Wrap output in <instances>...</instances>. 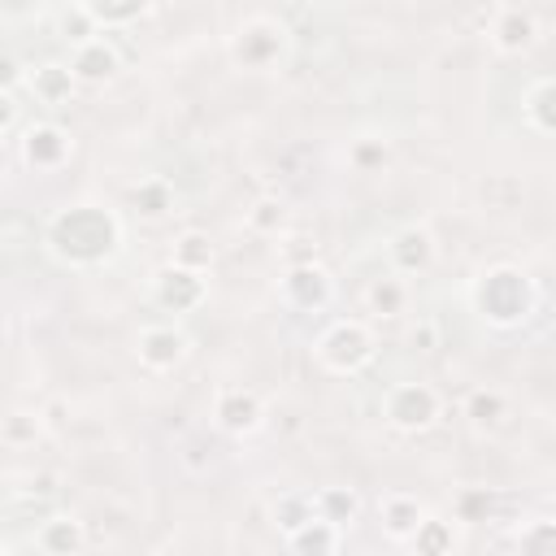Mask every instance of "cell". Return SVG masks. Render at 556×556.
<instances>
[{"label":"cell","mask_w":556,"mask_h":556,"mask_svg":"<svg viewBox=\"0 0 556 556\" xmlns=\"http://www.w3.org/2000/svg\"><path fill=\"white\" fill-rule=\"evenodd\" d=\"M48 252L70 265V269H96L104 261L117 256L122 248V217L109 208V204H96V200H78V204H65L48 217Z\"/></svg>","instance_id":"obj_1"},{"label":"cell","mask_w":556,"mask_h":556,"mask_svg":"<svg viewBox=\"0 0 556 556\" xmlns=\"http://www.w3.org/2000/svg\"><path fill=\"white\" fill-rule=\"evenodd\" d=\"M469 304H473V313H478L486 326H495V330H517V326H526V321L534 317V308H539V287H534V278H530L521 265L500 261V265H486V269L469 282Z\"/></svg>","instance_id":"obj_2"},{"label":"cell","mask_w":556,"mask_h":556,"mask_svg":"<svg viewBox=\"0 0 556 556\" xmlns=\"http://www.w3.org/2000/svg\"><path fill=\"white\" fill-rule=\"evenodd\" d=\"M313 356H317V365H321L326 374L352 378V374H361V369L374 365L378 343H374L369 321H361V317H339V321H330V326L317 334Z\"/></svg>","instance_id":"obj_3"},{"label":"cell","mask_w":556,"mask_h":556,"mask_svg":"<svg viewBox=\"0 0 556 556\" xmlns=\"http://www.w3.org/2000/svg\"><path fill=\"white\" fill-rule=\"evenodd\" d=\"M226 52L235 61V70H248V74H269L282 65L287 56V26L274 17V13H248L235 35L226 39Z\"/></svg>","instance_id":"obj_4"},{"label":"cell","mask_w":556,"mask_h":556,"mask_svg":"<svg viewBox=\"0 0 556 556\" xmlns=\"http://www.w3.org/2000/svg\"><path fill=\"white\" fill-rule=\"evenodd\" d=\"M443 417V395L430 382H395L382 395V421L400 434H426Z\"/></svg>","instance_id":"obj_5"},{"label":"cell","mask_w":556,"mask_h":556,"mask_svg":"<svg viewBox=\"0 0 556 556\" xmlns=\"http://www.w3.org/2000/svg\"><path fill=\"white\" fill-rule=\"evenodd\" d=\"M278 300L291 313H321L334 300V278L317 256L313 261H291L287 274L278 278Z\"/></svg>","instance_id":"obj_6"},{"label":"cell","mask_w":556,"mask_h":556,"mask_svg":"<svg viewBox=\"0 0 556 556\" xmlns=\"http://www.w3.org/2000/svg\"><path fill=\"white\" fill-rule=\"evenodd\" d=\"M152 300H156L161 313H174V317L195 313V308L208 300V278L195 274V269H182V265L165 261V265L152 274Z\"/></svg>","instance_id":"obj_7"},{"label":"cell","mask_w":556,"mask_h":556,"mask_svg":"<svg viewBox=\"0 0 556 556\" xmlns=\"http://www.w3.org/2000/svg\"><path fill=\"white\" fill-rule=\"evenodd\" d=\"M534 39H539V13L534 9H526V4H495L491 9L486 43L500 56H521L534 48Z\"/></svg>","instance_id":"obj_8"},{"label":"cell","mask_w":556,"mask_h":556,"mask_svg":"<svg viewBox=\"0 0 556 556\" xmlns=\"http://www.w3.org/2000/svg\"><path fill=\"white\" fill-rule=\"evenodd\" d=\"M74 156V135L56 122H30L26 135H22V161L35 169V174H56L65 169Z\"/></svg>","instance_id":"obj_9"},{"label":"cell","mask_w":556,"mask_h":556,"mask_svg":"<svg viewBox=\"0 0 556 556\" xmlns=\"http://www.w3.org/2000/svg\"><path fill=\"white\" fill-rule=\"evenodd\" d=\"M187 352H191V339H187L174 321H152V326H143L139 339H135V356H139V365H143L148 374H169V369H178V365L187 361Z\"/></svg>","instance_id":"obj_10"},{"label":"cell","mask_w":556,"mask_h":556,"mask_svg":"<svg viewBox=\"0 0 556 556\" xmlns=\"http://www.w3.org/2000/svg\"><path fill=\"white\" fill-rule=\"evenodd\" d=\"M213 421L230 439H248L265 426V400L252 387H222L213 400Z\"/></svg>","instance_id":"obj_11"},{"label":"cell","mask_w":556,"mask_h":556,"mask_svg":"<svg viewBox=\"0 0 556 556\" xmlns=\"http://www.w3.org/2000/svg\"><path fill=\"white\" fill-rule=\"evenodd\" d=\"M387 261H391V274L400 278H413V274H426L434 265V235L426 226H404L387 239Z\"/></svg>","instance_id":"obj_12"},{"label":"cell","mask_w":556,"mask_h":556,"mask_svg":"<svg viewBox=\"0 0 556 556\" xmlns=\"http://www.w3.org/2000/svg\"><path fill=\"white\" fill-rule=\"evenodd\" d=\"M70 70H74V78L83 87H104L122 70V52H117V43L109 35H96V39L70 48Z\"/></svg>","instance_id":"obj_13"},{"label":"cell","mask_w":556,"mask_h":556,"mask_svg":"<svg viewBox=\"0 0 556 556\" xmlns=\"http://www.w3.org/2000/svg\"><path fill=\"white\" fill-rule=\"evenodd\" d=\"M378 517H382V530H387L391 543H408V539L421 530V521L430 517V508H426L417 495H408V491H391V495L378 504Z\"/></svg>","instance_id":"obj_14"},{"label":"cell","mask_w":556,"mask_h":556,"mask_svg":"<svg viewBox=\"0 0 556 556\" xmlns=\"http://www.w3.org/2000/svg\"><path fill=\"white\" fill-rule=\"evenodd\" d=\"M35 547L43 556H78L87 547V530L74 513H52L35 526Z\"/></svg>","instance_id":"obj_15"},{"label":"cell","mask_w":556,"mask_h":556,"mask_svg":"<svg viewBox=\"0 0 556 556\" xmlns=\"http://www.w3.org/2000/svg\"><path fill=\"white\" fill-rule=\"evenodd\" d=\"M78 87H83V83L74 78L70 61H43V65L30 70V83H26V91H30L39 104H70Z\"/></svg>","instance_id":"obj_16"},{"label":"cell","mask_w":556,"mask_h":556,"mask_svg":"<svg viewBox=\"0 0 556 556\" xmlns=\"http://www.w3.org/2000/svg\"><path fill=\"white\" fill-rule=\"evenodd\" d=\"M460 413H465V421H469L473 430H500V426L508 421V395H504L500 387H473V391L465 395Z\"/></svg>","instance_id":"obj_17"},{"label":"cell","mask_w":556,"mask_h":556,"mask_svg":"<svg viewBox=\"0 0 556 556\" xmlns=\"http://www.w3.org/2000/svg\"><path fill=\"white\" fill-rule=\"evenodd\" d=\"M287 547H291V556H339L343 530L330 526L326 517H313V521H304L295 534H287Z\"/></svg>","instance_id":"obj_18"},{"label":"cell","mask_w":556,"mask_h":556,"mask_svg":"<svg viewBox=\"0 0 556 556\" xmlns=\"http://www.w3.org/2000/svg\"><path fill=\"white\" fill-rule=\"evenodd\" d=\"M174 182L169 178H161V174H152V178H139L135 187H130V204H135V213L143 217V222H161V217H169L174 213Z\"/></svg>","instance_id":"obj_19"},{"label":"cell","mask_w":556,"mask_h":556,"mask_svg":"<svg viewBox=\"0 0 556 556\" xmlns=\"http://www.w3.org/2000/svg\"><path fill=\"white\" fill-rule=\"evenodd\" d=\"M313 508H317V517H326L330 526L348 530V526L361 517V495H356L352 486H321V491H313Z\"/></svg>","instance_id":"obj_20"},{"label":"cell","mask_w":556,"mask_h":556,"mask_svg":"<svg viewBox=\"0 0 556 556\" xmlns=\"http://www.w3.org/2000/svg\"><path fill=\"white\" fill-rule=\"evenodd\" d=\"M404 547H408L413 556H456V530H452L447 517L430 513V517L421 521V530H417Z\"/></svg>","instance_id":"obj_21"},{"label":"cell","mask_w":556,"mask_h":556,"mask_svg":"<svg viewBox=\"0 0 556 556\" xmlns=\"http://www.w3.org/2000/svg\"><path fill=\"white\" fill-rule=\"evenodd\" d=\"M365 304L374 317H395L408 308V282L400 274H378L369 287H365Z\"/></svg>","instance_id":"obj_22"},{"label":"cell","mask_w":556,"mask_h":556,"mask_svg":"<svg viewBox=\"0 0 556 556\" xmlns=\"http://www.w3.org/2000/svg\"><path fill=\"white\" fill-rule=\"evenodd\" d=\"M169 261H174V265H182V269L208 274V269H213V261H217V248H213L208 230H182V235L174 239V252H169Z\"/></svg>","instance_id":"obj_23"},{"label":"cell","mask_w":556,"mask_h":556,"mask_svg":"<svg viewBox=\"0 0 556 556\" xmlns=\"http://www.w3.org/2000/svg\"><path fill=\"white\" fill-rule=\"evenodd\" d=\"M517 556H556V517H526L513 534Z\"/></svg>","instance_id":"obj_24"},{"label":"cell","mask_w":556,"mask_h":556,"mask_svg":"<svg viewBox=\"0 0 556 556\" xmlns=\"http://www.w3.org/2000/svg\"><path fill=\"white\" fill-rule=\"evenodd\" d=\"M269 517H274V530L287 539V534H295L304 521H313V517H317V508H313V495H308V491H287V495H278V500H274Z\"/></svg>","instance_id":"obj_25"},{"label":"cell","mask_w":556,"mask_h":556,"mask_svg":"<svg viewBox=\"0 0 556 556\" xmlns=\"http://www.w3.org/2000/svg\"><path fill=\"white\" fill-rule=\"evenodd\" d=\"M526 122L543 135H556V74L539 78L530 91H526Z\"/></svg>","instance_id":"obj_26"},{"label":"cell","mask_w":556,"mask_h":556,"mask_svg":"<svg viewBox=\"0 0 556 556\" xmlns=\"http://www.w3.org/2000/svg\"><path fill=\"white\" fill-rule=\"evenodd\" d=\"M52 22H56V35H61L70 48H78V43L104 35V30L96 26V17H91V4H61V9L52 13Z\"/></svg>","instance_id":"obj_27"},{"label":"cell","mask_w":556,"mask_h":556,"mask_svg":"<svg viewBox=\"0 0 556 556\" xmlns=\"http://www.w3.org/2000/svg\"><path fill=\"white\" fill-rule=\"evenodd\" d=\"M243 226H248L252 235H261V239H278V235L287 230V204H282L278 195H261V200H252V208L243 213Z\"/></svg>","instance_id":"obj_28"},{"label":"cell","mask_w":556,"mask_h":556,"mask_svg":"<svg viewBox=\"0 0 556 556\" xmlns=\"http://www.w3.org/2000/svg\"><path fill=\"white\" fill-rule=\"evenodd\" d=\"M91 4V17H96V26L104 30V35H113V30H122V26H130V22H139L143 13H148V4L143 0H122V4H100V0H87Z\"/></svg>","instance_id":"obj_29"},{"label":"cell","mask_w":556,"mask_h":556,"mask_svg":"<svg viewBox=\"0 0 556 556\" xmlns=\"http://www.w3.org/2000/svg\"><path fill=\"white\" fill-rule=\"evenodd\" d=\"M39 434H43V421H39V413L13 408V413L4 417V443H9V447H30Z\"/></svg>","instance_id":"obj_30"},{"label":"cell","mask_w":556,"mask_h":556,"mask_svg":"<svg viewBox=\"0 0 556 556\" xmlns=\"http://www.w3.org/2000/svg\"><path fill=\"white\" fill-rule=\"evenodd\" d=\"M348 161H352L356 169H378V165L387 161V143H382V139H356L352 152H348Z\"/></svg>","instance_id":"obj_31"},{"label":"cell","mask_w":556,"mask_h":556,"mask_svg":"<svg viewBox=\"0 0 556 556\" xmlns=\"http://www.w3.org/2000/svg\"><path fill=\"white\" fill-rule=\"evenodd\" d=\"M434 343H439L434 321H417V326L408 330V348H413V352H434Z\"/></svg>","instance_id":"obj_32"},{"label":"cell","mask_w":556,"mask_h":556,"mask_svg":"<svg viewBox=\"0 0 556 556\" xmlns=\"http://www.w3.org/2000/svg\"><path fill=\"white\" fill-rule=\"evenodd\" d=\"M13 130H17V96L0 91V135H13Z\"/></svg>","instance_id":"obj_33"}]
</instances>
